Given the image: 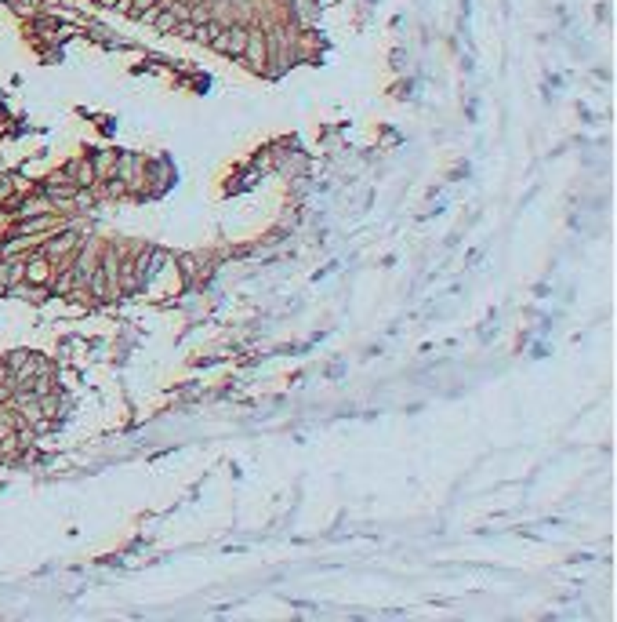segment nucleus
<instances>
[{"instance_id": "nucleus-4", "label": "nucleus", "mask_w": 617, "mask_h": 622, "mask_svg": "<svg viewBox=\"0 0 617 622\" xmlns=\"http://www.w3.org/2000/svg\"><path fill=\"white\" fill-rule=\"evenodd\" d=\"M22 270H25V262H19V259H8V262H0V288L15 284L19 277H22Z\"/></svg>"}, {"instance_id": "nucleus-5", "label": "nucleus", "mask_w": 617, "mask_h": 622, "mask_svg": "<svg viewBox=\"0 0 617 622\" xmlns=\"http://www.w3.org/2000/svg\"><path fill=\"white\" fill-rule=\"evenodd\" d=\"M69 171L76 175V186H91V182L98 179V175H95V164H87V160H84V164H73Z\"/></svg>"}, {"instance_id": "nucleus-6", "label": "nucleus", "mask_w": 617, "mask_h": 622, "mask_svg": "<svg viewBox=\"0 0 617 622\" xmlns=\"http://www.w3.org/2000/svg\"><path fill=\"white\" fill-rule=\"evenodd\" d=\"M69 248H76V237H73V233H62V237L55 240V244L47 248V255H51V259H58V255H66Z\"/></svg>"}, {"instance_id": "nucleus-3", "label": "nucleus", "mask_w": 617, "mask_h": 622, "mask_svg": "<svg viewBox=\"0 0 617 622\" xmlns=\"http://www.w3.org/2000/svg\"><path fill=\"white\" fill-rule=\"evenodd\" d=\"M243 55H247L258 69L265 66V41H262L258 33H251V36H247V47H243Z\"/></svg>"}, {"instance_id": "nucleus-1", "label": "nucleus", "mask_w": 617, "mask_h": 622, "mask_svg": "<svg viewBox=\"0 0 617 622\" xmlns=\"http://www.w3.org/2000/svg\"><path fill=\"white\" fill-rule=\"evenodd\" d=\"M247 36H251V30L229 26V30H225V36H222V52H225V55H233V58H240V55H243V47H247Z\"/></svg>"}, {"instance_id": "nucleus-8", "label": "nucleus", "mask_w": 617, "mask_h": 622, "mask_svg": "<svg viewBox=\"0 0 617 622\" xmlns=\"http://www.w3.org/2000/svg\"><path fill=\"white\" fill-rule=\"evenodd\" d=\"M4 378H8V364H0V383H4Z\"/></svg>"}, {"instance_id": "nucleus-2", "label": "nucleus", "mask_w": 617, "mask_h": 622, "mask_svg": "<svg viewBox=\"0 0 617 622\" xmlns=\"http://www.w3.org/2000/svg\"><path fill=\"white\" fill-rule=\"evenodd\" d=\"M22 277H25L30 284H47V281H51V262H47V259H33V262H25Z\"/></svg>"}, {"instance_id": "nucleus-7", "label": "nucleus", "mask_w": 617, "mask_h": 622, "mask_svg": "<svg viewBox=\"0 0 617 622\" xmlns=\"http://www.w3.org/2000/svg\"><path fill=\"white\" fill-rule=\"evenodd\" d=\"M47 208H51V200H47V197H36V200H30V204H22L19 215H47Z\"/></svg>"}]
</instances>
